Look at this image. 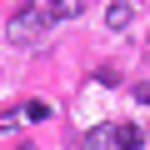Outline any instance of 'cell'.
<instances>
[{"label":"cell","instance_id":"1","mask_svg":"<svg viewBox=\"0 0 150 150\" xmlns=\"http://www.w3.org/2000/svg\"><path fill=\"white\" fill-rule=\"evenodd\" d=\"M45 30H50V5H20V10L10 15V25H5V35H10L15 45H35Z\"/></svg>","mask_w":150,"mask_h":150},{"label":"cell","instance_id":"2","mask_svg":"<svg viewBox=\"0 0 150 150\" xmlns=\"http://www.w3.org/2000/svg\"><path fill=\"white\" fill-rule=\"evenodd\" d=\"M15 115L30 120V125H40V120H50L55 110H50V100H25V105H15Z\"/></svg>","mask_w":150,"mask_h":150},{"label":"cell","instance_id":"3","mask_svg":"<svg viewBox=\"0 0 150 150\" xmlns=\"http://www.w3.org/2000/svg\"><path fill=\"white\" fill-rule=\"evenodd\" d=\"M85 150H115V125H95L85 135Z\"/></svg>","mask_w":150,"mask_h":150},{"label":"cell","instance_id":"4","mask_svg":"<svg viewBox=\"0 0 150 150\" xmlns=\"http://www.w3.org/2000/svg\"><path fill=\"white\" fill-rule=\"evenodd\" d=\"M130 15H135V5H105V25H110V30H125Z\"/></svg>","mask_w":150,"mask_h":150},{"label":"cell","instance_id":"5","mask_svg":"<svg viewBox=\"0 0 150 150\" xmlns=\"http://www.w3.org/2000/svg\"><path fill=\"white\" fill-rule=\"evenodd\" d=\"M80 10H85L80 0H55V5H50V20H75Z\"/></svg>","mask_w":150,"mask_h":150},{"label":"cell","instance_id":"6","mask_svg":"<svg viewBox=\"0 0 150 150\" xmlns=\"http://www.w3.org/2000/svg\"><path fill=\"white\" fill-rule=\"evenodd\" d=\"M100 85H120V70H110V65H100V75H95Z\"/></svg>","mask_w":150,"mask_h":150}]
</instances>
